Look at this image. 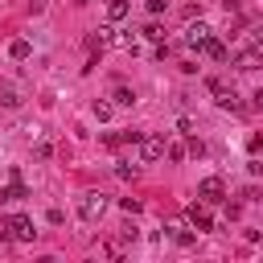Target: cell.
Wrapping results in <instances>:
<instances>
[{"instance_id": "3", "label": "cell", "mask_w": 263, "mask_h": 263, "mask_svg": "<svg viewBox=\"0 0 263 263\" xmlns=\"http://www.w3.org/2000/svg\"><path fill=\"white\" fill-rule=\"evenodd\" d=\"M185 218H189V226L201 234V230H214V214H210V201H193L189 210H185Z\"/></svg>"}, {"instance_id": "6", "label": "cell", "mask_w": 263, "mask_h": 263, "mask_svg": "<svg viewBox=\"0 0 263 263\" xmlns=\"http://www.w3.org/2000/svg\"><path fill=\"white\" fill-rule=\"evenodd\" d=\"M205 41H210V25H205V21H193V25L185 29V45L201 53V45H205Z\"/></svg>"}, {"instance_id": "4", "label": "cell", "mask_w": 263, "mask_h": 263, "mask_svg": "<svg viewBox=\"0 0 263 263\" xmlns=\"http://www.w3.org/2000/svg\"><path fill=\"white\" fill-rule=\"evenodd\" d=\"M197 197H201V201H210V205L226 201V181H222V177H205V181L197 185Z\"/></svg>"}, {"instance_id": "26", "label": "cell", "mask_w": 263, "mask_h": 263, "mask_svg": "<svg viewBox=\"0 0 263 263\" xmlns=\"http://www.w3.org/2000/svg\"><path fill=\"white\" fill-rule=\"evenodd\" d=\"M197 4H201V0H197Z\"/></svg>"}, {"instance_id": "10", "label": "cell", "mask_w": 263, "mask_h": 263, "mask_svg": "<svg viewBox=\"0 0 263 263\" xmlns=\"http://www.w3.org/2000/svg\"><path fill=\"white\" fill-rule=\"evenodd\" d=\"M29 53H33V45H29V41H25V37H16V41H12V45H8V58H12V62H25V58H29Z\"/></svg>"}, {"instance_id": "22", "label": "cell", "mask_w": 263, "mask_h": 263, "mask_svg": "<svg viewBox=\"0 0 263 263\" xmlns=\"http://www.w3.org/2000/svg\"><path fill=\"white\" fill-rule=\"evenodd\" d=\"M164 8H168V4H164V0H148V12H152V16H160V12H164Z\"/></svg>"}, {"instance_id": "20", "label": "cell", "mask_w": 263, "mask_h": 263, "mask_svg": "<svg viewBox=\"0 0 263 263\" xmlns=\"http://www.w3.org/2000/svg\"><path fill=\"white\" fill-rule=\"evenodd\" d=\"M168 160H185V144H168Z\"/></svg>"}, {"instance_id": "2", "label": "cell", "mask_w": 263, "mask_h": 263, "mask_svg": "<svg viewBox=\"0 0 263 263\" xmlns=\"http://www.w3.org/2000/svg\"><path fill=\"white\" fill-rule=\"evenodd\" d=\"M4 234L16 238V242H33L37 230H33V222H29L25 214H8V218H4Z\"/></svg>"}, {"instance_id": "18", "label": "cell", "mask_w": 263, "mask_h": 263, "mask_svg": "<svg viewBox=\"0 0 263 263\" xmlns=\"http://www.w3.org/2000/svg\"><path fill=\"white\" fill-rule=\"evenodd\" d=\"M144 37H152V41H164V29H160V25H156V21H152V25H148V29H144Z\"/></svg>"}, {"instance_id": "13", "label": "cell", "mask_w": 263, "mask_h": 263, "mask_svg": "<svg viewBox=\"0 0 263 263\" xmlns=\"http://www.w3.org/2000/svg\"><path fill=\"white\" fill-rule=\"evenodd\" d=\"M164 234H173L181 247H193V230H185V226H164Z\"/></svg>"}, {"instance_id": "17", "label": "cell", "mask_w": 263, "mask_h": 263, "mask_svg": "<svg viewBox=\"0 0 263 263\" xmlns=\"http://www.w3.org/2000/svg\"><path fill=\"white\" fill-rule=\"evenodd\" d=\"M95 119L107 123V119H111V103H95Z\"/></svg>"}, {"instance_id": "14", "label": "cell", "mask_w": 263, "mask_h": 263, "mask_svg": "<svg viewBox=\"0 0 263 263\" xmlns=\"http://www.w3.org/2000/svg\"><path fill=\"white\" fill-rule=\"evenodd\" d=\"M111 99H115V107H132V103H136V95H132L127 86H115V95H111Z\"/></svg>"}, {"instance_id": "24", "label": "cell", "mask_w": 263, "mask_h": 263, "mask_svg": "<svg viewBox=\"0 0 263 263\" xmlns=\"http://www.w3.org/2000/svg\"><path fill=\"white\" fill-rule=\"evenodd\" d=\"M251 99H255V107H259V111H263V86H259V90H255V95H251Z\"/></svg>"}, {"instance_id": "23", "label": "cell", "mask_w": 263, "mask_h": 263, "mask_svg": "<svg viewBox=\"0 0 263 263\" xmlns=\"http://www.w3.org/2000/svg\"><path fill=\"white\" fill-rule=\"evenodd\" d=\"M251 41H255V45L263 49V25H251Z\"/></svg>"}, {"instance_id": "21", "label": "cell", "mask_w": 263, "mask_h": 263, "mask_svg": "<svg viewBox=\"0 0 263 263\" xmlns=\"http://www.w3.org/2000/svg\"><path fill=\"white\" fill-rule=\"evenodd\" d=\"M49 152H53V148H49V144H45V140H41V144H37V148H33V156H37V160H45V156H49Z\"/></svg>"}, {"instance_id": "1", "label": "cell", "mask_w": 263, "mask_h": 263, "mask_svg": "<svg viewBox=\"0 0 263 263\" xmlns=\"http://www.w3.org/2000/svg\"><path fill=\"white\" fill-rule=\"evenodd\" d=\"M103 210H107V193H99V189H86V193L78 197V218H86V222H99V218H103Z\"/></svg>"}, {"instance_id": "19", "label": "cell", "mask_w": 263, "mask_h": 263, "mask_svg": "<svg viewBox=\"0 0 263 263\" xmlns=\"http://www.w3.org/2000/svg\"><path fill=\"white\" fill-rule=\"evenodd\" d=\"M119 210H123V214H140V201H136V197H123Z\"/></svg>"}, {"instance_id": "11", "label": "cell", "mask_w": 263, "mask_h": 263, "mask_svg": "<svg viewBox=\"0 0 263 263\" xmlns=\"http://www.w3.org/2000/svg\"><path fill=\"white\" fill-rule=\"evenodd\" d=\"M132 12V4L127 0H107V21H123Z\"/></svg>"}, {"instance_id": "25", "label": "cell", "mask_w": 263, "mask_h": 263, "mask_svg": "<svg viewBox=\"0 0 263 263\" xmlns=\"http://www.w3.org/2000/svg\"><path fill=\"white\" fill-rule=\"evenodd\" d=\"M78 4H86V0H78Z\"/></svg>"}, {"instance_id": "5", "label": "cell", "mask_w": 263, "mask_h": 263, "mask_svg": "<svg viewBox=\"0 0 263 263\" xmlns=\"http://www.w3.org/2000/svg\"><path fill=\"white\" fill-rule=\"evenodd\" d=\"M164 152H168L164 136H140V156H144V160H160Z\"/></svg>"}, {"instance_id": "16", "label": "cell", "mask_w": 263, "mask_h": 263, "mask_svg": "<svg viewBox=\"0 0 263 263\" xmlns=\"http://www.w3.org/2000/svg\"><path fill=\"white\" fill-rule=\"evenodd\" d=\"M115 177H119V181H132V177H136V164L119 160V164H115Z\"/></svg>"}, {"instance_id": "12", "label": "cell", "mask_w": 263, "mask_h": 263, "mask_svg": "<svg viewBox=\"0 0 263 263\" xmlns=\"http://www.w3.org/2000/svg\"><path fill=\"white\" fill-rule=\"evenodd\" d=\"M21 197H29V189H25L21 181H12L8 189H0V201H21Z\"/></svg>"}, {"instance_id": "15", "label": "cell", "mask_w": 263, "mask_h": 263, "mask_svg": "<svg viewBox=\"0 0 263 263\" xmlns=\"http://www.w3.org/2000/svg\"><path fill=\"white\" fill-rule=\"evenodd\" d=\"M0 99H4V107H16V103H21V95H16V86H8V82L0 86Z\"/></svg>"}, {"instance_id": "7", "label": "cell", "mask_w": 263, "mask_h": 263, "mask_svg": "<svg viewBox=\"0 0 263 263\" xmlns=\"http://www.w3.org/2000/svg\"><path fill=\"white\" fill-rule=\"evenodd\" d=\"M234 66H238V70H247V74H251V70H259V66H263V49H259V45H251V49H238Z\"/></svg>"}, {"instance_id": "8", "label": "cell", "mask_w": 263, "mask_h": 263, "mask_svg": "<svg viewBox=\"0 0 263 263\" xmlns=\"http://www.w3.org/2000/svg\"><path fill=\"white\" fill-rule=\"evenodd\" d=\"M210 90H214V99H218V107H226V111H234L238 107V99H234V90L222 82V78H210Z\"/></svg>"}, {"instance_id": "9", "label": "cell", "mask_w": 263, "mask_h": 263, "mask_svg": "<svg viewBox=\"0 0 263 263\" xmlns=\"http://www.w3.org/2000/svg\"><path fill=\"white\" fill-rule=\"evenodd\" d=\"M201 53H205V58H210V62H226V45H222V41H218V37H210V41H205V45H201Z\"/></svg>"}]
</instances>
